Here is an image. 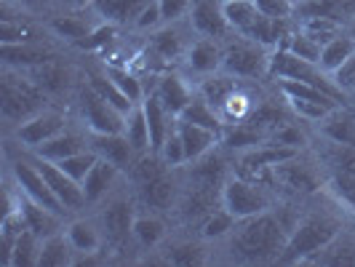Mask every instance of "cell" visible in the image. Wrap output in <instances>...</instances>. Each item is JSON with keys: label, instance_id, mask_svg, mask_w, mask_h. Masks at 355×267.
<instances>
[{"label": "cell", "instance_id": "39", "mask_svg": "<svg viewBox=\"0 0 355 267\" xmlns=\"http://www.w3.org/2000/svg\"><path fill=\"white\" fill-rule=\"evenodd\" d=\"M139 190H142V198L144 203H150V206H168V200H171V182L166 174H160L155 177L153 182H144L139 184Z\"/></svg>", "mask_w": 355, "mask_h": 267}, {"label": "cell", "instance_id": "10", "mask_svg": "<svg viewBox=\"0 0 355 267\" xmlns=\"http://www.w3.org/2000/svg\"><path fill=\"white\" fill-rule=\"evenodd\" d=\"M144 118H147V126H150V153H160V147L166 142V137L177 128V115H171L166 105L158 99V94L147 96L142 102Z\"/></svg>", "mask_w": 355, "mask_h": 267}, {"label": "cell", "instance_id": "19", "mask_svg": "<svg viewBox=\"0 0 355 267\" xmlns=\"http://www.w3.org/2000/svg\"><path fill=\"white\" fill-rule=\"evenodd\" d=\"M35 150H37V155H40V158L59 163V160H64L67 155H75V153H80V150H83V139H80L78 134L62 131V134L51 137L49 142L37 144Z\"/></svg>", "mask_w": 355, "mask_h": 267}, {"label": "cell", "instance_id": "42", "mask_svg": "<svg viewBox=\"0 0 355 267\" xmlns=\"http://www.w3.org/2000/svg\"><path fill=\"white\" fill-rule=\"evenodd\" d=\"M158 155H160V160L168 166V169L187 163V150H184V142H182V137H179L177 128H174V131L166 137V142H163V147H160Z\"/></svg>", "mask_w": 355, "mask_h": 267}, {"label": "cell", "instance_id": "24", "mask_svg": "<svg viewBox=\"0 0 355 267\" xmlns=\"http://www.w3.org/2000/svg\"><path fill=\"white\" fill-rule=\"evenodd\" d=\"M310 262H318V265L329 267H353L355 265V243L353 241H345V238H334L323 251H318Z\"/></svg>", "mask_w": 355, "mask_h": 267}, {"label": "cell", "instance_id": "25", "mask_svg": "<svg viewBox=\"0 0 355 267\" xmlns=\"http://www.w3.org/2000/svg\"><path fill=\"white\" fill-rule=\"evenodd\" d=\"M70 241L62 238L59 232L49 235L40 243V257H37V267H64L70 265Z\"/></svg>", "mask_w": 355, "mask_h": 267}, {"label": "cell", "instance_id": "44", "mask_svg": "<svg viewBox=\"0 0 355 267\" xmlns=\"http://www.w3.org/2000/svg\"><path fill=\"white\" fill-rule=\"evenodd\" d=\"M235 216H232L227 209H222V212H214L209 214V219H206V225H203V235L206 238H222V235H227V232L235 227Z\"/></svg>", "mask_w": 355, "mask_h": 267}, {"label": "cell", "instance_id": "4", "mask_svg": "<svg viewBox=\"0 0 355 267\" xmlns=\"http://www.w3.org/2000/svg\"><path fill=\"white\" fill-rule=\"evenodd\" d=\"M222 206L241 222V219H249V216H257L270 209V196L259 184H254L251 179H232L225 184L222 190Z\"/></svg>", "mask_w": 355, "mask_h": 267}, {"label": "cell", "instance_id": "21", "mask_svg": "<svg viewBox=\"0 0 355 267\" xmlns=\"http://www.w3.org/2000/svg\"><path fill=\"white\" fill-rule=\"evenodd\" d=\"M272 174H275V182H281V184L291 187V190H302V193L315 190V179H313V174H310L304 166L294 163V158L278 163V166L272 169Z\"/></svg>", "mask_w": 355, "mask_h": 267}, {"label": "cell", "instance_id": "59", "mask_svg": "<svg viewBox=\"0 0 355 267\" xmlns=\"http://www.w3.org/2000/svg\"><path fill=\"white\" fill-rule=\"evenodd\" d=\"M222 3H227V0H222Z\"/></svg>", "mask_w": 355, "mask_h": 267}, {"label": "cell", "instance_id": "57", "mask_svg": "<svg viewBox=\"0 0 355 267\" xmlns=\"http://www.w3.org/2000/svg\"><path fill=\"white\" fill-rule=\"evenodd\" d=\"M275 142L286 144V147H297V144H302V134H300L297 128L286 126V128H281V131L275 134Z\"/></svg>", "mask_w": 355, "mask_h": 267}, {"label": "cell", "instance_id": "29", "mask_svg": "<svg viewBox=\"0 0 355 267\" xmlns=\"http://www.w3.org/2000/svg\"><path fill=\"white\" fill-rule=\"evenodd\" d=\"M102 219H105V227L110 230L112 238H123L128 232L134 230V214H131V206L125 203V200H118V203H112V206H107V212L102 214Z\"/></svg>", "mask_w": 355, "mask_h": 267}, {"label": "cell", "instance_id": "35", "mask_svg": "<svg viewBox=\"0 0 355 267\" xmlns=\"http://www.w3.org/2000/svg\"><path fill=\"white\" fill-rule=\"evenodd\" d=\"M91 89L96 91V94L105 99L107 105H112L118 112H123V115H128V112L134 110V102H131V99H128L123 91L118 89V86H115V83H112L107 75H105V78H91Z\"/></svg>", "mask_w": 355, "mask_h": 267}, {"label": "cell", "instance_id": "50", "mask_svg": "<svg viewBox=\"0 0 355 267\" xmlns=\"http://www.w3.org/2000/svg\"><path fill=\"white\" fill-rule=\"evenodd\" d=\"M53 30H56L59 35L78 40V43L89 35V27H86L83 21H78V19H56V21H53Z\"/></svg>", "mask_w": 355, "mask_h": 267}, {"label": "cell", "instance_id": "58", "mask_svg": "<svg viewBox=\"0 0 355 267\" xmlns=\"http://www.w3.org/2000/svg\"><path fill=\"white\" fill-rule=\"evenodd\" d=\"M67 3H80V0H67Z\"/></svg>", "mask_w": 355, "mask_h": 267}, {"label": "cell", "instance_id": "52", "mask_svg": "<svg viewBox=\"0 0 355 267\" xmlns=\"http://www.w3.org/2000/svg\"><path fill=\"white\" fill-rule=\"evenodd\" d=\"M246 112H249V99H246L241 91H235L230 99L225 102V107H222V115H225V118H230V121L232 118H235V121H241Z\"/></svg>", "mask_w": 355, "mask_h": 267}, {"label": "cell", "instance_id": "3", "mask_svg": "<svg viewBox=\"0 0 355 267\" xmlns=\"http://www.w3.org/2000/svg\"><path fill=\"white\" fill-rule=\"evenodd\" d=\"M270 75H275L278 80L281 78H291V80H304V83H313L315 89L326 91L331 99L342 102L345 94H342V86L334 80V75L320 70V64H313V62H304L297 53H291L288 49H278V53L270 59Z\"/></svg>", "mask_w": 355, "mask_h": 267}, {"label": "cell", "instance_id": "7", "mask_svg": "<svg viewBox=\"0 0 355 267\" xmlns=\"http://www.w3.org/2000/svg\"><path fill=\"white\" fill-rule=\"evenodd\" d=\"M14 177H17L21 193H24L27 198H33L35 203L46 206L49 212L59 214V216L67 212V209L62 206V200L56 198V193L51 190V184H49L46 177L40 174L37 166H30V163H21V160H19L17 166H14Z\"/></svg>", "mask_w": 355, "mask_h": 267}, {"label": "cell", "instance_id": "11", "mask_svg": "<svg viewBox=\"0 0 355 267\" xmlns=\"http://www.w3.org/2000/svg\"><path fill=\"white\" fill-rule=\"evenodd\" d=\"M62 131H64V118L59 112H37V115L27 118L24 123L19 126L17 137L24 144L37 147V144L49 142L51 137L62 134Z\"/></svg>", "mask_w": 355, "mask_h": 267}, {"label": "cell", "instance_id": "43", "mask_svg": "<svg viewBox=\"0 0 355 267\" xmlns=\"http://www.w3.org/2000/svg\"><path fill=\"white\" fill-rule=\"evenodd\" d=\"M281 21H284V19L259 17L257 19V24L251 27V33L246 37L257 40L259 46H272V43L278 40V35H281Z\"/></svg>", "mask_w": 355, "mask_h": 267}, {"label": "cell", "instance_id": "15", "mask_svg": "<svg viewBox=\"0 0 355 267\" xmlns=\"http://www.w3.org/2000/svg\"><path fill=\"white\" fill-rule=\"evenodd\" d=\"M222 14L227 19V27H232L243 37L249 35L251 27L257 24V19L262 17L254 0H227V3H222Z\"/></svg>", "mask_w": 355, "mask_h": 267}, {"label": "cell", "instance_id": "53", "mask_svg": "<svg viewBox=\"0 0 355 267\" xmlns=\"http://www.w3.org/2000/svg\"><path fill=\"white\" fill-rule=\"evenodd\" d=\"M160 21H163V14H160L158 0H150L142 11H139V17H137V27H142V30H153V27H158Z\"/></svg>", "mask_w": 355, "mask_h": 267}, {"label": "cell", "instance_id": "45", "mask_svg": "<svg viewBox=\"0 0 355 267\" xmlns=\"http://www.w3.org/2000/svg\"><path fill=\"white\" fill-rule=\"evenodd\" d=\"M225 144H230V147H259L262 134L257 128H249V126H235L225 134Z\"/></svg>", "mask_w": 355, "mask_h": 267}, {"label": "cell", "instance_id": "5", "mask_svg": "<svg viewBox=\"0 0 355 267\" xmlns=\"http://www.w3.org/2000/svg\"><path fill=\"white\" fill-rule=\"evenodd\" d=\"M222 67L238 78H254L265 67H270V59H265V51L257 40H238L225 51Z\"/></svg>", "mask_w": 355, "mask_h": 267}, {"label": "cell", "instance_id": "16", "mask_svg": "<svg viewBox=\"0 0 355 267\" xmlns=\"http://www.w3.org/2000/svg\"><path fill=\"white\" fill-rule=\"evenodd\" d=\"M158 99L166 105V110L171 112V115H182L187 105L193 102V94L190 89L184 86V80L177 78V75H166V78H160L158 83Z\"/></svg>", "mask_w": 355, "mask_h": 267}, {"label": "cell", "instance_id": "23", "mask_svg": "<svg viewBox=\"0 0 355 267\" xmlns=\"http://www.w3.org/2000/svg\"><path fill=\"white\" fill-rule=\"evenodd\" d=\"M125 139L131 142L134 153L144 155L150 147V126H147V118H144V110L142 107H134L128 115H125V128H123Z\"/></svg>", "mask_w": 355, "mask_h": 267}, {"label": "cell", "instance_id": "33", "mask_svg": "<svg viewBox=\"0 0 355 267\" xmlns=\"http://www.w3.org/2000/svg\"><path fill=\"white\" fill-rule=\"evenodd\" d=\"M304 17H329L342 19L355 8V0H302Z\"/></svg>", "mask_w": 355, "mask_h": 267}, {"label": "cell", "instance_id": "27", "mask_svg": "<svg viewBox=\"0 0 355 267\" xmlns=\"http://www.w3.org/2000/svg\"><path fill=\"white\" fill-rule=\"evenodd\" d=\"M150 0H94V8L110 21H128L139 17V11Z\"/></svg>", "mask_w": 355, "mask_h": 267}, {"label": "cell", "instance_id": "28", "mask_svg": "<svg viewBox=\"0 0 355 267\" xmlns=\"http://www.w3.org/2000/svg\"><path fill=\"white\" fill-rule=\"evenodd\" d=\"M40 235L33 230H24L17 238L11 257H8V265H21V267H37V257H40Z\"/></svg>", "mask_w": 355, "mask_h": 267}, {"label": "cell", "instance_id": "14", "mask_svg": "<svg viewBox=\"0 0 355 267\" xmlns=\"http://www.w3.org/2000/svg\"><path fill=\"white\" fill-rule=\"evenodd\" d=\"M118 166L115 163H110V160L99 158L94 163V169H91L86 179H83V193H86V200L94 203V200H99L102 196H107V190L112 187V182L118 177Z\"/></svg>", "mask_w": 355, "mask_h": 267}, {"label": "cell", "instance_id": "6", "mask_svg": "<svg viewBox=\"0 0 355 267\" xmlns=\"http://www.w3.org/2000/svg\"><path fill=\"white\" fill-rule=\"evenodd\" d=\"M83 118L89 123L91 134H123L125 115L107 105L96 91H83Z\"/></svg>", "mask_w": 355, "mask_h": 267}, {"label": "cell", "instance_id": "30", "mask_svg": "<svg viewBox=\"0 0 355 267\" xmlns=\"http://www.w3.org/2000/svg\"><path fill=\"white\" fill-rule=\"evenodd\" d=\"M67 241H70L72 249L80 251V254H94L102 246V238L91 222H72L67 227Z\"/></svg>", "mask_w": 355, "mask_h": 267}, {"label": "cell", "instance_id": "55", "mask_svg": "<svg viewBox=\"0 0 355 267\" xmlns=\"http://www.w3.org/2000/svg\"><path fill=\"white\" fill-rule=\"evenodd\" d=\"M158 6L160 14H163V21H174L190 8V0H158Z\"/></svg>", "mask_w": 355, "mask_h": 267}, {"label": "cell", "instance_id": "2", "mask_svg": "<svg viewBox=\"0 0 355 267\" xmlns=\"http://www.w3.org/2000/svg\"><path fill=\"white\" fill-rule=\"evenodd\" d=\"M342 225L334 216L326 214H310L291 230L286 241L284 251L278 257L281 265H297V262H310L318 251H323L339 235Z\"/></svg>", "mask_w": 355, "mask_h": 267}, {"label": "cell", "instance_id": "54", "mask_svg": "<svg viewBox=\"0 0 355 267\" xmlns=\"http://www.w3.org/2000/svg\"><path fill=\"white\" fill-rule=\"evenodd\" d=\"M334 80L342 86V91H353L355 94V56H350V59L334 72Z\"/></svg>", "mask_w": 355, "mask_h": 267}, {"label": "cell", "instance_id": "56", "mask_svg": "<svg viewBox=\"0 0 355 267\" xmlns=\"http://www.w3.org/2000/svg\"><path fill=\"white\" fill-rule=\"evenodd\" d=\"M110 37H112V30H110V27H102V30H96V33H89V35L80 40V46H86V49H99V46H105Z\"/></svg>", "mask_w": 355, "mask_h": 267}, {"label": "cell", "instance_id": "47", "mask_svg": "<svg viewBox=\"0 0 355 267\" xmlns=\"http://www.w3.org/2000/svg\"><path fill=\"white\" fill-rule=\"evenodd\" d=\"M153 49L163 56V59H174L182 51V40L174 30H160L158 35L153 37Z\"/></svg>", "mask_w": 355, "mask_h": 267}, {"label": "cell", "instance_id": "26", "mask_svg": "<svg viewBox=\"0 0 355 267\" xmlns=\"http://www.w3.org/2000/svg\"><path fill=\"white\" fill-rule=\"evenodd\" d=\"M323 134L339 147H355V118L339 115L337 110L323 121Z\"/></svg>", "mask_w": 355, "mask_h": 267}, {"label": "cell", "instance_id": "17", "mask_svg": "<svg viewBox=\"0 0 355 267\" xmlns=\"http://www.w3.org/2000/svg\"><path fill=\"white\" fill-rule=\"evenodd\" d=\"M350 56H355V40L347 35H342L339 33L337 37H331L326 46H323V51H320V70L329 72V75H334V72L350 59Z\"/></svg>", "mask_w": 355, "mask_h": 267}, {"label": "cell", "instance_id": "48", "mask_svg": "<svg viewBox=\"0 0 355 267\" xmlns=\"http://www.w3.org/2000/svg\"><path fill=\"white\" fill-rule=\"evenodd\" d=\"M254 3H257L259 14L270 19H288L297 8L294 0H254Z\"/></svg>", "mask_w": 355, "mask_h": 267}, {"label": "cell", "instance_id": "18", "mask_svg": "<svg viewBox=\"0 0 355 267\" xmlns=\"http://www.w3.org/2000/svg\"><path fill=\"white\" fill-rule=\"evenodd\" d=\"M193 24L203 35H222L227 30V19L222 14V6L216 8L211 0H198L193 6Z\"/></svg>", "mask_w": 355, "mask_h": 267}, {"label": "cell", "instance_id": "31", "mask_svg": "<svg viewBox=\"0 0 355 267\" xmlns=\"http://www.w3.org/2000/svg\"><path fill=\"white\" fill-rule=\"evenodd\" d=\"M179 118H182V121H190V123H196V126H203V128H209V131L222 137V118L216 115V110H214L206 99H203V102H196V99H193Z\"/></svg>", "mask_w": 355, "mask_h": 267}, {"label": "cell", "instance_id": "46", "mask_svg": "<svg viewBox=\"0 0 355 267\" xmlns=\"http://www.w3.org/2000/svg\"><path fill=\"white\" fill-rule=\"evenodd\" d=\"M3 59L8 64H40V62H46V53L30 51L24 46H3Z\"/></svg>", "mask_w": 355, "mask_h": 267}, {"label": "cell", "instance_id": "40", "mask_svg": "<svg viewBox=\"0 0 355 267\" xmlns=\"http://www.w3.org/2000/svg\"><path fill=\"white\" fill-rule=\"evenodd\" d=\"M291 53H297L300 59H304V62H313V64H318L320 62V51H323V46H320L315 37H310L307 33H297V35H291V40H288V46H286Z\"/></svg>", "mask_w": 355, "mask_h": 267}, {"label": "cell", "instance_id": "60", "mask_svg": "<svg viewBox=\"0 0 355 267\" xmlns=\"http://www.w3.org/2000/svg\"><path fill=\"white\" fill-rule=\"evenodd\" d=\"M294 3H300V0H294Z\"/></svg>", "mask_w": 355, "mask_h": 267}, {"label": "cell", "instance_id": "22", "mask_svg": "<svg viewBox=\"0 0 355 267\" xmlns=\"http://www.w3.org/2000/svg\"><path fill=\"white\" fill-rule=\"evenodd\" d=\"M222 56H225V53H219L214 40H198L196 46L190 49L187 62H190V67L196 72H200V75H211V72H216L222 67Z\"/></svg>", "mask_w": 355, "mask_h": 267}, {"label": "cell", "instance_id": "36", "mask_svg": "<svg viewBox=\"0 0 355 267\" xmlns=\"http://www.w3.org/2000/svg\"><path fill=\"white\" fill-rule=\"evenodd\" d=\"M131 235H134L142 246L153 249V246H158L160 241H163L166 230H163V222H160L158 216H137V219H134V230H131Z\"/></svg>", "mask_w": 355, "mask_h": 267}, {"label": "cell", "instance_id": "38", "mask_svg": "<svg viewBox=\"0 0 355 267\" xmlns=\"http://www.w3.org/2000/svg\"><path fill=\"white\" fill-rule=\"evenodd\" d=\"M302 33H307L310 37H315L320 46H326L331 37L339 35V21L329 17H304Z\"/></svg>", "mask_w": 355, "mask_h": 267}, {"label": "cell", "instance_id": "20", "mask_svg": "<svg viewBox=\"0 0 355 267\" xmlns=\"http://www.w3.org/2000/svg\"><path fill=\"white\" fill-rule=\"evenodd\" d=\"M19 206H21V214H24V219H27V227H30V230L37 232L40 238L56 235V219H59V214L49 212L46 206L35 203L33 198H27V200L19 203Z\"/></svg>", "mask_w": 355, "mask_h": 267}, {"label": "cell", "instance_id": "34", "mask_svg": "<svg viewBox=\"0 0 355 267\" xmlns=\"http://www.w3.org/2000/svg\"><path fill=\"white\" fill-rule=\"evenodd\" d=\"M331 190L337 193L339 200H345L355 212V155L339 166L337 177L331 179Z\"/></svg>", "mask_w": 355, "mask_h": 267}, {"label": "cell", "instance_id": "51", "mask_svg": "<svg viewBox=\"0 0 355 267\" xmlns=\"http://www.w3.org/2000/svg\"><path fill=\"white\" fill-rule=\"evenodd\" d=\"M0 40H3V46H24L27 40H30V33L21 27V24H11L8 19L0 24Z\"/></svg>", "mask_w": 355, "mask_h": 267}, {"label": "cell", "instance_id": "41", "mask_svg": "<svg viewBox=\"0 0 355 267\" xmlns=\"http://www.w3.org/2000/svg\"><path fill=\"white\" fill-rule=\"evenodd\" d=\"M107 78H110L118 89L123 91L134 105H137V102H142V83L137 80V75H131L128 70H121V67H107Z\"/></svg>", "mask_w": 355, "mask_h": 267}, {"label": "cell", "instance_id": "37", "mask_svg": "<svg viewBox=\"0 0 355 267\" xmlns=\"http://www.w3.org/2000/svg\"><path fill=\"white\" fill-rule=\"evenodd\" d=\"M96 160H99V155H96L94 150H80V153H75V155H67L64 160H59L56 166H59L64 174H70L75 182L83 184V179H86V174L94 169Z\"/></svg>", "mask_w": 355, "mask_h": 267}, {"label": "cell", "instance_id": "12", "mask_svg": "<svg viewBox=\"0 0 355 267\" xmlns=\"http://www.w3.org/2000/svg\"><path fill=\"white\" fill-rule=\"evenodd\" d=\"M91 144L99 158L115 163L118 169H125L134 155V147L125 139V134H91Z\"/></svg>", "mask_w": 355, "mask_h": 267}, {"label": "cell", "instance_id": "1", "mask_svg": "<svg viewBox=\"0 0 355 267\" xmlns=\"http://www.w3.org/2000/svg\"><path fill=\"white\" fill-rule=\"evenodd\" d=\"M243 225L235 227L232 235V251L249 262H267V259H278L284 251L286 241L291 230H286L284 222L272 214H257L249 219H241Z\"/></svg>", "mask_w": 355, "mask_h": 267}, {"label": "cell", "instance_id": "32", "mask_svg": "<svg viewBox=\"0 0 355 267\" xmlns=\"http://www.w3.org/2000/svg\"><path fill=\"white\" fill-rule=\"evenodd\" d=\"M200 91H203L206 102H209L214 110H219V112H222L225 102H227L232 94L238 91V83H235L232 78H222V75H216V78H214L211 75V78H206V80H203Z\"/></svg>", "mask_w": 355, "mask_h": 267}, {"label": "cell", "instance_id": "9", "mask_svg": "<svg viewBox=\"0 0 355 267\" xmlns=\"http://www.w3.org/2000/svg\"><path fill=\"white\" fill-rule=\"evenodd\" d=\"M37 91L30 86V83H24V80H17V78H11V75H6L3 78V112L8 115V118H27L33 110L37 107Z\"/></svg>", "mask_w": 355, "mask_h": 267}, {"label": "cell", "instance_id": "8", "mask_svg": "<svg viewBox=\"0 0 355 267\" xmlns=\"http://www.w3.org/2000/svg\"><path fill=\"white\" fill-rule=\"evenodd\" d=\"M35 166L40 169V174L51 184V190L56 193V198L62 200V206H64L67 212H78L83 203H89V200H86V193H83V184L75 182L70 174H64L53 160L40 158Z\"/></svg>", "mask_w": 355, "mask_h": 267}, {"label": "cell", "instance_id": "13", "mask_svg": "<svg viewBox=\"0 0 355 267\" xmlns=\"http://www.w3.org/2000/svg\"><path fill=\"white\" fill-rule=\"evenodd\" d=\"M177 131L187 150V160H200L219 139V134H214L203 126L190 123V121H182V118H177Z\"/></svg>", "mask_w": 355, "mask_h": 267}, {"label": "cell", "instance_id": "49", "mask_svg": "<svg viewBox=\"0 0 355 267\" xmlns=\"http://www.w3.org/2000/svg\"><path fill=\"white\" fill-rule=\"evenodd\" d=\"M203 249L200 246H177V249H171L168 254V262L171 265H203Z\"/></svg>", "mask_w": 355, "mask_h": 267}]
</instances>
